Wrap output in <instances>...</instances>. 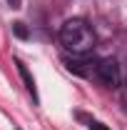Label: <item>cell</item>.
<instances>
[{
	"label": "cell",
	"instance_id": "cell-7",
	"mask_svg": "<svg viewBox=\"0 0 127 130\" xmlns=\"http://www.w3.org/2000/svg\"><path fill=\"white\" fill-rule=\"evenodd\" d=\"M17 130H20V128H17Z\"/></svg>",
	"mask_w": 127,
	"mask_h": 130
},
{
	"label": "cell",
	"instance_id": "cell-4",
	"mask_svg": "<svg viewBox=\"0 0 127 130\" xmlns=\"http://www.w3.org/2000/svg\"><path fill=\"white\" fill-rule=\"evenodd\" d=\"M15 32L20 35V38H25V35H28V30L23 28V23H15Z\"/></svg>",
	"mask_w": 127,
	"mask_h": 130
},
{
	"label": "cell",
	"instance_id": "cell-3",
	"mask_svg": "<svg viewBox=\"0 0 127 130\" xmlns=\"http://www.w3.org/2000/svg\"><path fill=\"white\" fill-rule=\"evenodd\" d=\"M15 65H17V73H20V78H23V85H25V90L30 93V98H32V103H37L40 98H37V88H35V78L30 75V70L25 68V63L23 60H15Z\"/></svg>",
	"mask_w": 127,
	"mask_h": 130
},
{
	"label": "cell",
	"instance_id": "cell-2",
	"mask_svg": "<svg viewBox=\"0 0 127 130\" xmlns=\"http://www.w3.org/2000/svg\"><path fill=\"white\" fill-rule=\"evenodd\" d=\"M92 75H95V78L102 83V85H107V88H120V83H122L120 65H117V60H112V58H105V60L95 63Z\"/></svg>",
	"mask_w": 127,
	"mask_h": 130
},
{
	"label": "cell",
	"instance_id": "cell-6",
	"mask_svg": "<svg viewBox=\"0 0 127 130\" xmlns=\"http://www.w3.org/2000/svg\"><path fill=\"white\" fill-rule=\"evenodd\" d=\"M8 3H10L13 8H20V0H8Z\"/></svg>",
	"mask_w": 127,
	"mask_h": 130
},
{
	"label": "cell",
	"instance_id": "cell-5",
	"mask_svg": "<svg viewBox=\"0 0 127 130\" xmlns=\"http://www.w3.org/2000/svg\"><path fill=\"white\" fill-rule=\"evenodd\" d=\"M90 130H110V128H105L102 123H90Z\"/></svg>",
	"mask_w": 127,
	"mask_h": 130
},
{
	"label": "cell",
	"instance_id": "cell-1",
	"mask_svg": "<svg viewBox=\"0 0 127 130\" xmlns=\"http://www.w3.org/2000/svg\"><path fill=\"white\" fill-rule=\"evenodd\" d=\"M95 32L92 28L82 20V18H72V20H67L62 28H60V45H62L67 53H72V55H87V53H92L95 48Z\"/></svg>",
	"mask_w": 127,
	"mask_h": 130
}]
</instances>
